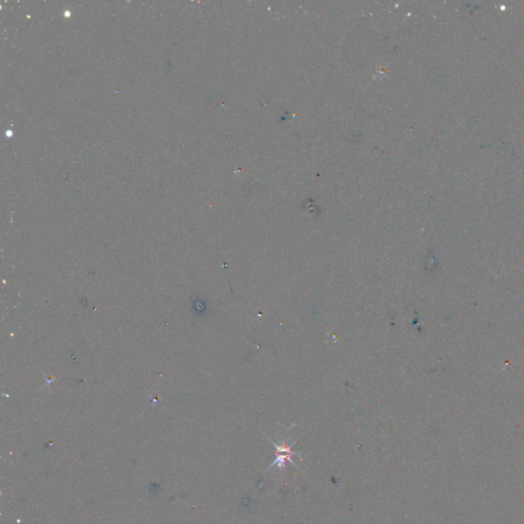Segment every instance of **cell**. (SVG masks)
Returning <instances> with one entry per match:
<instances>
[{
  "instance_id": "cell-1",
  "label": "cell",
  "mask_w": 524,
  "mask_h": 524,
  "mask_svg": "<svg viewBox=\"0 0 524 524\" xmlns=\"http://www.w3.org/2000/svg\"><path fill=\"white\" fill-rule=\"evenodd\" d=\"M270 439V438H269ZM298 440V439H297ZM296 440V441H297ZM270 441L272 442V444L275 446L276 448V459L274 460V462L272 463V465L270 466V468L267 470L269 471L270 469L274 468V466H277L280 470H285L286 468V463H291L294 467L297 468V465L294 463V461L292 460V457L293 456H297V457H300V452L298 451H294L292 450V446L296 443V441L292 442L291 444H287V442H285L284 440L281 442V444H278L277 442L273 441L272 439H270Z\"/></svg>"
}]
</instances>
